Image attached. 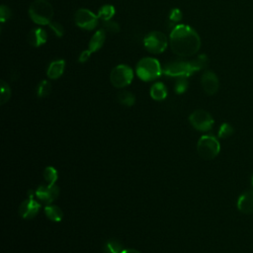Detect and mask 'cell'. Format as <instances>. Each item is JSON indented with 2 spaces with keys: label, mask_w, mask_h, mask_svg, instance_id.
Returning a JSON list of instances; mask_svg holds the SVG:
<instances>
[{
  "label": "cell",
  "mask_w": 253,
  "mask_h": 253,
  "mask_svg": "<svg viewBox=\"0 0 253 253\" xmlns=\"http://www.w3.org/2000/svg\"><path fill=\"white\" fill-rule=\"evenodd\" d=\"M171 50L178 56L189 57L195 55L201 47L199 34L190 26L178 24L170 33Z\"/></svg>",
  "instance_id": "6da1fadb"
},
{
  "label": "cell",
  "mask_w": 253,
  "mask_h": 253,
  "mask_svg": "<svg viewBox=\"0 0 253 253\" xmlns=\"http://www.w3.org/2000/svg\"><path fill=\"white\" fill-rule=\"evenodd\" d=\"M208 56L206 54H200L196 58L186 60H176L168 62L162 67V72L172 77H189L196 71L205 68L208 65Z\"/></svg>",
  "instance_id": "7a4b0ae2"
},
{
  "label": "cell",
  "mask_w": 253,
  "mask_h": 253,
  "mask_svg": "<svg viewBox=\"0 0 253 253\" xmlns=\"http://www.w3.org/2000/svg\"><path fill=\"white\" fill-rule=\"evenodd\" d=\"M53 14L54 10L52 5L46 0H35L29 8L31 20L38 25H49Z\"/></svg>",
  "instance_id": "3957f363"
},
{
  "label": "cell",
  "mask_w": 253,
  "mask_h": 253,
  "mask_svg": "<svg viewBox=\"0 0 253 253\" xmlns=\"http://www.w3.org/2000/svg\"><path fill=\"white\" fill-rule=\"evenodd\" d=\"M135 72L142 81H152L163 73L159 61L153 57L141 58L136 64Z\"/></svg>",
  "instance_id": "277c9868"
},
{
  "label": "cell",
  "mask_w": 253,
  "mask_h": 253,
  "mask_svg": "<svg viewBox=\"0 0 253 253\" xmlns=\"http://www.w3.org/2000/svg\"><path fill=\"white\" fill-rule=\"evenodd\" d=\"M220 150L219 141L212 135H203L197 144L199 155L205 160H211L217 156Z\"/></svg>",
  "instance_id": "5b68a950"
},
{
  "label": "cell",
  "mask_w": 253,
  "mask_h": 253,
  "mask_svg": "<svg viewBox=\"0 0 253 253\" xmlns=\"http://www.w3.org/2000/svg\"><path fill=\"white\" fill-rule=\"evenodd\" d=\"M167 37L162 32L152 31L148 33L143 39V45L150 53H161L167 47Z\"/></svg>",
  "instance_id": "8992f818"
},
{
  "label": "cell",
  "mask_w": 253,
  "mask_h": 253,
  "mask_svg": "<svg viewBox=\"0 0 253 253\" xmlns=\"http://www.w3.org/2000/svg\"><path fill=\"white\" fill-rule=\"evenodd\" d=\"M133 78L132 69L126 64L115 66L110 73V81L116 88H124L129 85Z\"/></svg>",
  "instance_id": "52a82bcc"
},
{
  "label": "cell",
  "mask_w": 253,
  "mask_h": 253,
  "mask_svg": "<svg viewBox=\"0 0 253 253\" xmlns=\"http://www.w3.org/2000/svg\"><path fill=\"white\" fill-rule=\"evenodd\" d=\"M74 22L77 27L91 31L94 30L99 24V17L88 9L80 8L74 14Z\"/></svg>",
  "instance_id": "ba28073f"
},
{
  "label": "cell",
  "mask_w": 253,
  "mask_h": 253,
  "mask_svg": "<svg viewBox=\"0 0 253 253\" xmlns=\"http://www.w3.org/2000/svg\"><path fill=\"white\" fill-rule=\"evenodd\" d=\"M189 121L191 125L200 131H208L213 126V119L211 115L205 110H196L194 111L190 117Z\"/></svg>",
  "instance_id": "9c48e42d"
},
{
  "label": "cell",
  "mask_w": 253,
  "mask_h": 253,
  "mask_svg": "<svg viewBox=\"0 0 253 253\" xmlns=\"http://www.w3.org/2000/svg\"><path fill=\"white\" fill-rule=\"evenodd\" d=\"M36 197L46 205H50L59 195V189L54 184L42 185L40 186L35 193Z\"/></svg>",
  "instance_id": "30bf717a"
},
{
  "label": "cell",
  "mask_w": 253,
  "mask_h": 253,
  "mask_svg": "<svg viewBox=\"0 0 253 253\" xmlns=\"http://www.w3.org/2000/svg\"><path fill=\"white\" fill-rule=\"evenodd\" d=\"M201 83H202V87H203L204 91L208 95L215 94L219 87L218 78H217L216 74L211 70H206L203 73Z\"/></svg>",
  "instance_id": "8fae6325"
},
{
  "label": "cell",
  "mask_w": 253,
  "mask_h": 253,
  "mask_svg": "<svg viewBox=\"0 0 253 253\" xmlns=\"http://www.w3.org/2000/svg\"><path fill=\"white\" fill-rule=\"evenodd\" d=\"M41 205L35 201L33 199V195H30V198L24 202H22V204L19 207V214L21 215V217L25 218V219H30L35 217L39 211H40Z\"/></svg>",
  "instance_id": "7c38bea8"
},
{
  "label": "cell",
  "mask_w": 253,
  "mask_h": 253,
  "mask_svg": "<svg viewBox=\"0 0 253 253\" xmlns=\"http://www.w3.org/2000/svg\"><path fill=\"white\" fill-rule=\"evenodd\" d=\"M47 40L46 32L42 28H35L31 30L27 36L28 43L33 47H39L45 43Z\"/></svg>",
  "instance_id": "4fadbf2b"
},
{
  "label": "cell",
  "mask_w": 253,
  "mask_h": 253,
  "mask_svg": "<svg viewBox=\"0 0 253 253\" xmlns=\"http://www.w3.org/2000/svg\"><path fill=\"white\" fill-rule=\"evenodd\" d=\"M237 209L244 213H253V191L246 192L238 198Z\"/></svg>",
  "instance_id": "5bb4252c"
},
{
  "label": "cell",
  "mask_w": 253,
  "mask_h": 253,
  "mask_svg": "<svg viewBox=\"0 0 253 253\" xmlns=\"http://www.w3.org/2000/svg\"><path fill=\"white\" fill-rule=\"evenodd\" d=\"M65 67V61L63 59H57L53 60L49 63L47 70H46V75L49 79H57L59 78Z\"/></svg>",
  "instance_id": "9a60e30c"
},
{
  "label": "cell",
  "mask_w": 253,
  "mask_h": 253,
  "mask_svg": "<svg viewBox=\"0 0 253 253\" xmlns=\"http://www.w3.org/2000/svg\"><path fill=\"white\" fill-rule=\"evenodd\" d=\"M106 39V32L105 30H99L97 31L91 38L89 43H88V49L93 53L98 51L104 44Z\"/></svg>",
  "instance_id": "2e32d148"
},
{
  "label": "cell",
  "mask_w": 253,
  "mask_h": 253,
  "mask_svg": "<svg viewBox=\"0 0 253 253\" xmlns=\"http://www.w3.org/2000/svg\"><path fill=\"white\" fill-rule=\"evenodd\" d=\"M150 96L153 100L162 101L167 97V89L162 82L154 83L150 88Z\"/></svg>",
  "instance_id": "e0dca14e"
},
{
  "label": "cell",
  "mask_w": 253,
  "mask_h": 253,
  "mask_svg": "<svg viewBox=\"0 0 253 253\" xmlns=\"http://www.w3.org/2000/svg\"><path fill=\"white\" fill-rule=\"evenodd\" d=\"M44 212L46 216L52 221H60L63 217V212L57 206L48 205L44 208Z\"/></svg>",
  "instance_id": "ac0fdd59"
},
{
  "label": "cell",
  "mask_w": 253,
  "mask_h": 253,
  "mask_svg": "<svg viewBox=\"0 0 253 253\" xmlns=\"http://www.w3.org/2000/svg\"><path fill=\"white\" fill-rule=\"evenodd\" d=\"M115 13H116L115 7L113 5L106 4V5H103L99 9L97 16L99 17V19H101L103 21H110L113 18V16L115 15Z\"/></svg>",
  "instance_id": "d6986e66"
},
{
  "label": "cell",
  "mask_w": 253,
  "mask_h": 253,
  "mask_svg": "<svg viewBox=\"0 0 253 253\" xmlns=\"http://www.w3.org/2000/svg\"><path fill=\"white\" fill-rule=\"evenodd\" d=\"M124 250L123 245L117 239H110L104 245V252L105 253H122Z\"/></svg>",
  "instance_id": "ffe728a7"
},
{
  "label": "cell",
  "mask_w": 253,
  "mask_h": 253,
  "mask_svg": "<svg viewBox=\"0 0 253 253\" xmlns=\"http://www.w3.org/2000/svg\"><path fill=\"white\" fill-rule=\"evenodd\" d=\"M118 101L124 105V106H126V107H130L134 104L135 102V97L134 95L129 92V91H121L119 94H118Z\"/></svg>",
  "instance_id": "44dd1931"
},
{
  "label": "cell",
  "mask_w": 253,
  "mask_h": 253,
  "mask_svg": "<svg viewBox=\"0 0 253 253\" xmlns=\"http://www.w3.org/2000/svg\"><path fill=\"white\" fill-rule=\"evenodd\" d=\"M50 92H51V85H50V83L47 80L41 81L40 84L38 85V88H37L38 97H40V98L46 97V96H48L50 94Z\"/></svg>",
  "instance_id": "7402d4cb"
},
{
  "label": "cell",
  "mask_w": 253,
  "mask_h": 253,
  "mask_svg": "<svg viewBox=\"0 0 253 253\" xmlns=\"http://www.w3.org/2000/svg\"><path fill=\"white\" fill-rule=\"evenodd\" d=\"M43 177L48 184L52 185L56 182L58 174H57V171L55 168H53L52 166H48L43 171Z\"/></svg>",
  "instance_id": "603a6c76"
},
{
  "label": "cell",
  "mask_w": 253,
  "mask_h": 253,
  "mask_svg": "<svg viewBox=\"0 0 253 253\" xmlns=\"http://www.w3.org/2000/svg\"><path fill=\"white\" fill-rule=\"evenodd\" d=\"M11 97V90L8 85L4 80H1V95H0V104L4 105L6 102L9 101Z\"/></svg>",
  "instance_id": "cb8c5ba5"
},
{
  "label": "cell",
  "mask_w": 253,
  "mask_h": 253,
  "mask_svg": "<svg viewBox=\"0 0 253 253\" xmlns=\"http://www.w3.org/2000/svg\"><path fill=\"white\" fill-rule=\"evenodd\" d=\"M233 131H234V129H233L232 126L227 124V123H224L219 127L218 137L219 138H227V137H229L233 133Z\"/></svg>",
  "instance_id": "d4e9b609"
},
{
  "label": "cell",
  "mask_w": 253,
  "mask_h": 253,
  "mask_svg": "<svg viewBox=\"0 0 253 253\" xmlns=\"http://www.w3.org/2000/svg\"><path fill=\"white\" fill-rule=\"evenodd\" d=\"M188 89L187 77H178L175 83V91L177 94H182Z\"/></svg>",
  "instance_id": "484cf974"
},
{
  "label": "cell",
  "mask_w": 253,
  "mask_h": 253,
  "mask_svg": "<svg viewBox=\"0 0 253 253\" xmlns=\"http://www.w3.org/2000/svg\"><path fill=\"white\" fill-rule=\"evenodd\" d=\"M104 30L112 34H117L120 32V26L117 22H114L112 20L104 21Z\"/></svg>",
  "instance_id": "4316f807"
},
{
  "label": "cell",
  "mask_w": 253,
  "mask_h": 253,
  "mask_svg": "<svg viewBox=\"0 0 253 253\" xmlns=\"http://www.w3.org/2000/svg\"><path fill=\"white\" fill-rule=\"evenodd\" d=\"M48 26H49L50 30L53 32V34H54L56 37L60 38V37L63 36V34H64V28L62 27L61 24H59V23H57V22H51Z\"/></svg>",
  "instance_id": "83f0119b"
},
{
  "label": "cell",
  "mask_w": 253,
  "mask_h": 253,
  "mask_svg": "<svg viewBox=\"0 0 253 253\" xmlns=\"http://www.w3.org/2000/svg\"><path fill=\"white\" fill-rule=\"evenodd\" d=\"M11 17V10L6 5H1L0 7V21L1 23H4Z\"/></svg>",
  "instance_id": "f1b7e54d"
},
{
  "label": "cell",
  "mask_w": 253,
  "mask_h": 253,
  "mask_svg": "<svg viewBox=\"0 0 253 253\" xmlns=\"http://www.w3.org/2000/svg\"><path fill=\"white\" fill-rule=\"evenodd\" d=\"M169 19L171 22L173 23H178L181 21L182 19V13L180 11V9L178 8H174L171 10L170 14H169Z\"/></svg>",
  "instance_id": "f546056e"
},
{
  "label": "cell",
  "mask_w": 253,
  "mask_h": 253,
  "mask_svg": "<svg viewBox=\"0 0 253 253\" xmlns=\"http://www.w3.org/2000/svg\"><path fill=\"white\" fill-rule=\"evenodd\" d=\"M91 51L89 50V49H86V50H83L81 53H80V55H79V57H78V61L79 62H81V63H84V62H86L89 58H90V56H91Z\"/></svg>",
  "instance_id": "4dcf8cb0"
},
{
  "label": "cell",
  "mask_w": 253,
  "mask_h": 253,
  "mask_svg": "<svg viewBox=\"0 0 253 253\" xmlns=\"http://www.w3.org/2000/svg\"><path fill=\"white\" fill-rule=\"evenodd\" d=\"M122 253H140V252L135 249H124Z\"/></svg>",
  "instance_id": "1f68e13d"
},
{
  "label": "cell",
  "mask_w": 253,
  "mask_h": 253,
  "mask_svg": "<svg viewBox=\"0 0 253 253\" xmlns=\"http://www.w3.org/2000/svg\"><path fill=\"white\" fill-rule=\"evenodd\" d=\"M251 183H252V186H253V176H252V180H251Z\"/></svg>",
  "instance_id": "d6a6232c"
}]
</instances>
